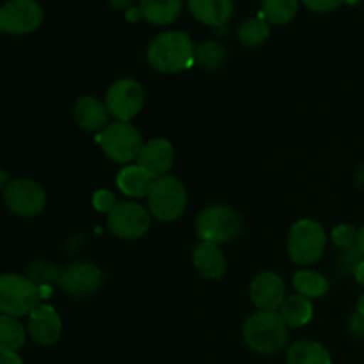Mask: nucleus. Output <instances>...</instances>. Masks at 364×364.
<instances>
[{
  "label": "nucleus",
  "instance_id": "nucleus-22",
  "mask_svg": "<svg viewBox=\"0 0 364 364\" xmlns=\"http://www.w3.org/2000/svg\"><path fill=\"white\" fill-rule=\"evenodd\" d=\"M313 304L309 299L295 294L284 299L283 306L279 308L281 318L284 320L288 327H304L313 318Z\"/></svg>",
  "mask_w": 364,
  "mask_h": 364
},
{
  "label": "nucleus",
  "instance_id": "nucleus-21",
  "mask_svg": "<svg viewBox=\"0 0 364 364\" xmlns=\"http://www.w3.org/2000/svg\"><path fill=\"white\" fill-rule=\"evenodd\" d=\"M288 364H333L329 350L318 341L302 340L291 345L287 352Z\"/></svg>",
  "mask_w": 364,
  "mask_h": 364
},
{
  "label": "nucleus",
  "instance_id": "nucleus-34",
  "mask_svg": "<svg viewBox=\"0 0 364 364\" xmlns=\"http://www.w3.org/2000/svg\"><path fill=\"white\" fill-rule=\"evenodd\" d=\"M107 2H109V6L112 7V9L124 11V13H127L132 7V4H134V0H107Z\"/></svg>",
  "mask_w": 364,
  "mask_h": 364
},
{
  "label": "nucleus",
  "instance_id": "nucleus-19",
  "mask_svg": "<svg viewBox=\"0 0 364 364\" xmlns=\"http://www.w3.org/2000/svg\"><path fill=\"white\" fill-rule=\"evenodd\" d=\"M142 20L151 25H169L180 18L183 0H141Z\"/></svg>",
  "mask_w": 364,
  "mask_h": 364
},
{
  "label": "nucleus",
  "instance_id": "nucleus-3",
  "mask_svg": "<svg viewBox=\"0 0 364 364\" xmlns=\"http://www.w3.org/2000/svg\"><path fill=\"white\" fill-rule=\"evenodd\" d=\"M96 142L102 151L117 164H130L137 160L144 146L141 132L127 121H114L107 124L96 135Z\"/></svg>",
  "mask_w": 364,
  "mask_h": 364
},
{
  "label": "nucleus",
  "instance_id": "nucleus-36",
  "mask_svg": "<svg viewBox=\"0 0 364 364\" xmlns=\"http://www.w3.org/2000/svg\"><path fill=\"white\" fill-rule=\"evenodd\" d=\"M354 277H355V281H358V283L361 284V287L364 288V259H363L361 263H359L358 269H355Z\"/></svg>",
  "mask_w": 364,
  "mask_h": 364
},
{
  "label": "nucleus",
  "instance_id": "nucleus-8",
  "mask_svg": "<svg viewBox=\"0 0 364 364\" xmlns=\"http://www.w3.org/2000/svg\"><path fill=\"white\" fill-rule=\"evenodd\" d=\"M107 224L112 235H116L121 240H137L149 231L151 213L139 203L123 201L117 203L107 213Z\"/></svg>",
  "mask_w": 364,
  "mask_h": 364
},
{
  "label": "nucleus",
  "instance_id": "nucleus-30",
  "mask_svg": "<svg viewBox=\"0 0 364 364\" xmlns=\"http://www.w3.org/2000/svg\"><path fill=\"white\" fill-rule=\"evenodd\" d=\"M116 205H117L116 196H114L110 191H98L95 192V196H92V206H95L98 212L109 213Z\"/></svg>",
  "mask_w": 364,
  "mask_h": 364
},
{
  "label": "nucleus",
  "instance_id": "nucleus-27",
  "mask_svg": "<svg viewBox=\"0 0 364 364\" xmlns=\"http://www.w3.org/2000/svg\"><path fill=\"white\" fill-rule=\"evenodd\" d=\"M196 60L201 64L205 70H219L226 60V50L219 41L206 39L201 45L196 46Z\"/></svg>",
  "mask_w": 364,
  "mask_h": 364
},
{
  "label": "nucleus",
  "instance_id": "nucleus-38",
  "mask_svg": "<svg viewBox=\"0 0 364 364\" xmlns=\"http://www.w3.org/2000/svg\"><path fill=\"white\" fill-rule=\"evenodd\" d=\"M355 311L361 313V315H364V294L361 295V297H359V301H358V308H355Z\"/></svg>",
  "mask_w": 364,
  "mask_h": 364
},
{
  "label": "nucleus",
  "instance_id": "nucleus-31",
  "mask_svg": "<svg viewBox=\"0 0 364 364\" xmlns=\"http://www.w3.org/2000/svg\"><path fill=\"white\" fill-rule=\"evenodd\" d=\"M301 2L304 4L309 11H313V13L323 14V13H331V11L343 6L345 0H301Z\"/></svg>",
  "mask_w": 364,
  "mask_h": 364
},
{
  "label": "nucleus",
  "instance_id": "nucleus-2",
  "mask_svg": "<svg viewBox=\"0 0 364 364\" xmlns=\"http://www.w3.org/2000/svg\"><path fill=\"white\" fill-rule=\"evenodd\" d=\"M242 334L247 347L256 354H277L288 343V326L279 311L252 313L245 320Z\"/></svg>",
  "mask_w": 364,
  "mask_h": 364
},
{
  "label": "nucleus",
  "instance_id": "nucleus-35",
  "mask_svg": "<svg viewBox=\"0 0 364 364\" xmlns=\"http://www.w3.org/2000/svg\"><path fill=\"white\" fill-rule=\"evenodd\" d=\"M141 9H139V7H134L132 6L130 9L127 11V20H130V21H137V20H141Z\"/></svg>",
  "mask_w": 364,
  "mask_h": 364
},
{
  "label": "nucleus",
  "instance_id": "nucleus-23",
  "mask_svg": "<svg viewBox=\"0 0 364 364\" xmlns=\"http://www.w3.org/2000/svg\"><path fill=\"white\" fill-rule=\"evenodd\" d=\"M291 284H294L295 291L299 295L309 299V301L323 297L329 291V281H327V277L316 272V270L309 269H302L299 272H295Z\"/></svg>",
  "mask_w": 364,
  "mask_h": 364
},
{
  "label": "nucleus",
  "instance_id": "nucleus-24",
  "mask_svg": "<svg viewBox=\"0 0 364 364\" xmlns=\"http://www.w3.org/2000/svg\"><path fill=\"white\" fill-rule=\"evenodd\" d=\"M27 340V329L14 316L0 315V354L18 352Z\"/></svg>",
  "mask_w": 364,
  "mask_h": 364
},
{
  "label": "nucleus",
  "instance_id": "nucleus-37",
  "mask_svg": "<svg viewBox=\"0 0 364 364\" xmlns=\"http://www.w3.org/2000/svg\"><path fill=\"white\" fill-rule=\"evenodd\" d=\"M358 249L361 251V255L364 256V226L358 231Z\"/></svg>",
  "mask_w": 364,
  "mask_h": 364
},
{
  "label": "nucleus",
  "instance_id": "nucleus-11",
  "mask_svg": "<svg viewBox=\"0 0 364 364\" xmlns=\"http://www.w3.org/2000/svg\"><path fill=\"white\" fill-rule=\"evenodd\" d=\"M144 89L134 78H121L109 87L105 95V107L116 121L134 119L144 107Z\"/></svg>",
  "mask_w": 364,
  "mask_h": 364
},
{
  "label": "nucleus",
  "instance_id": "nucleus-12",
  "mask_svg": "<svg viewBox=\"0 0 364 364\" xmlns=\"http://www.w3.org/2000/svg\"><path fill=\"white\" fill-rule=\"evenodd\" d=\"M103 283V274L95 263L77 262L64 267L59 272L57 284L71 297H87L95 294Z\"/></svg>",
  "mask_w": 364,
  "mask_h": 364
},
{
  "label": "nucleus",
  "instance_id": "nucleus-39",
  "mask_svg": "<svg viewBox=\"0 0 364 364\" xmlns=\"http://www.w3.org/2000/svg\"><path fill=\"white\" fill-rule=\"evenodd\" d=\"M7 183H9V181H7V176L4 173H0V187L6 188Z\"/></svg>",
  "mask_w": 364,
  "mask_h": 364
},
{
  "label": "nucleus",
  "instance_id": "nucleus-26",
  "mask_svg": "<svg viewBox=\"0 0 364 364\" xmlns=\"http://www.w3.org/2000/svg\"><path fill=\"white\" fill-rule=\"evenodd\" d=\"M269 38L270 23L263 16L249 18L238 27V39H240L242 45L251 46V48L262 46Z\"/></svg>",
  "mask_w": 364,
  "mask_h": 364
},
{
  "label": "nucleus",
  "instance_id": "nucleus-5",
  "mask_svg": "<svg viewBox=\"0 0 364 364\" xmlns=\"http://www.w3.org/2000/svg\"><path fill=\"white\" fill-rule=\"evenodd\" d=\"M149 213L162 223H173L180 219L187 208V191L176 176L155 178L148 192Z\"/></svg>",
  "mask_w": 364,
  "mask_h": 364
},
{
  "label": "nucleus",
  "instance_id": "nucleus-18",
  "mask_svg": "<svg viewBox=\"0 0 364 364\" xmlns=\"http://www.w3.org/2000/svg\"><path fill=\"white\" fill-rule=\"evenodd\" d=\"M192 263L205 279L215 281L226 274V258L217 244L199 242L192 251Z\"/></svg>",
  "mask_w": 364,
  "mask_h": 364
},
{
  "label": "nucleus",
  "instance_id": "nucleus-25",
  "mask_svg": "<svg viewBox=\"0 0 364 364\" xmlns=\"http://www.w3.org/2000/svg\"><path fill=\"white\" fill-rule=\"evenodd\" d=\"M301 0H263L262 16L272 25H287L297 16Z\"/></svg>",
  "mask_w": 364,
  "mask_h": 364
},
{
  "label": "nucleus",
  "instance_id": "nucleus-16",
  "mask_svg": "<svg viewBox=\"0 0 364 364\" xmlns=\"http://www.w3.org/2000/svg\"><path fill=\"white\" fill-rule=\"evenodd\" d=\"M109 110H107L105 102H100L96 96L84 95L75 102L73 117L78 127L89 132H100L109 124Z\"/></svg>",
  "mask_w": 364,
  "mask_h": 364
},
{
  "label": "nucleus",
  "instance_id": "nucleus-10",
  "mask_svg": "<svg viewBox=\"0 0 364 364\" xmlns=\"http://www.w3.org/2000/svg\"><path fill=\"white\" fill-rule=\"evenodd\" d=\"M2 196L9 212L20 217L39 215L46 206L45 188L38 181L28 180V178L11 180L4 188Z\"/></svg>",
  "mask_w": 364,
  "mask_h": 364
},
{
  "label": "nucleus",
  "instance_id": "nucleus-20",
  "mask_svg": "<svg viewBox=\"0 0 364 364\" xmlns=\"http://www.w3.org/2000/svg\"><path fill=\"white\" fill-rule=\"evenodd\" d=\"M117 187L128 198H146L153 178L141 166H124L117 174Z\"/></svg>",
  "mask_w": 364,
  "mask_h": 364
},
{
  "label": "nucleus",
  "instance_id": "nucleus-33",
  "mask_svg": "<svg viewBox=\"0 0 364 364\" xmlns=\"http://www.w3.org/2000/svg\"><path fill=\"white\" fill-rule=\"evenodd\" d=\"M0 364H23V359L18 355V352H6L0 354Z\"/></svg>",
  "mask_w": 364,
  "mask_h": 364
},
{
  "label": "nucleus",
  "instance_id": "nucleus-28",
  "mask_svg": "<svg viewBox=\"0 0 364 364\" xmlns=\"http://www.w3.org/2000/svg\"><path fill=\"white\" fill-rule=\"evenodd\" d=\"M28 274H31L28 279H31L32 283L38 284L39 288L46 287V284H52L53 281L57 283V279H59V272H57L52 265H48V263L45 262H38L34 263V265H31Z\"/></svg>",
  "mask_w": 364,
  "mask_h": 364
},
{
  "label": "nucleus",
  "instance_id": "nucleus-7",
  "mask_svg": "<svg viewBox=\"0 0 364 364\" xmlns=\"http://www.w3.org/2000/svg\"><path fill=\"white\" fill-rule=\"evenodd\" d=\"M242 231V217L231 206L213 205L203 210L196 220V233L201 242L228 244Z\"/></svg>",
  "mask_w": 364,
  "mask_h": 364
},
{
  "label": "nucleus",
  "instance_id": "nucleus-15",
  "mask_svg": "<svg viewBox=\"0 0 364 364\" xmlns=\"http://www.w3.org/2000/svg\"><path fill=\"white\" fill-rule=\"evenodd\" d=\"M137 164L155 180V178L166 176L167 171L174 164V148L167 139H151L144 142L139 155Z\"/></svg>",
  "mask_w": 364,
  "mask_h": 364
},
{
  "label": "nucleus",
  "instance_id": "nucleus-4",
  "mask_svg": "<svg viewBox=\"0 0 364 364\" xmlns=\"http://www.w3.org/2000/svg\"><path fill=\"white\" fill-rule=\"evenodd\" d=\"M41 301V290L28 277L20 274L0 276V313L7 316L31 315Z\"/></svg>",
  "mask_w": 364,
  "mask_h": 364
},
{
  "label": "nucleus",
  "instance_id": "nucleus-1",
  "mask_svg": "<svg viewBox=\"0 0 364 364\" xmlns=\"http://www.w3.org/2000/svg\"><path fill=\"white\" fill-rule=\"evenodd\" d=\"M146 57L159 73H180L196 63V45L187 32L167 31L149 43Z\"/></svg>",
  "mask_w": 364,
  "mask_h": 364
},
{
  "label": "nucleus",
  "instance_id": "nucleus-32",
  "mask_svg": "<svg viewBox=\"0 0 364 364\" xmlns=\"http://www.w3.org/2000/svg\"><path fill=\"white\" fill-rule=\"evenodd\" d=\"M350 333L354 334L355 338H361L364 340V315L355 311L354 316L350 318Z\"/></svg>",
  "mask_w": 364,
  "mask_h": 364
},
{
  "label": "nucleus",
  "instance_id": "nucleus-9",
  "mask_svg": "<svg viewBox=\"0 0 364 364\" xmlns=\"http://www.w3.org/2000/svg\"><path fill=\"white\" fill-rule=\"evenodd\" d=\"M45 18L38 0H7L0 6V31L13 36H25L38 31Z\"/></svg>",
  "mask_w": 364,
  "mask_h": 364
},
{
  "label": "nucleus",
  "instance_id": "nucleus-17",
  "mask_svg": "<svg viewBox=\"0 0 364 364\" xmlns=\"http://www.w3.org/2000/svg\"><path fill=\"white\" fill-rule=\"evenodd\" d=\"M187 7L206 27H224L233 16V0H187Z\"/></svg>",
  "mask_w": 364,
  "mask_h": 364
},
{
  "label": "nucleus",
  "instance_id": "nucleus-6",
  "mask_svg": "<svg viewBox=\"0 0 364 364\" xmlns=\"http://www.w3.org/2000/svg\"><path fill=\"white\" fill-rule=\"evenodd\" d=\"M327 247V233L316 220L302 219L291 226L288 235V255L297 265L309 267L318 262Z\"/></svg>",
  "mask_w": 364,
  "mask_h": 364
},
{
  "label": "nucleus",
  "instance_id": "nucleus-14",
  "mask_svg": "<svg viewBox=\"0 0 364 364\" xmlns=\"http://www.w3.org/2000/svg\"><path fill=\"white\" fill-rule=\"evenodd\" d=\"M251 299L259 311H279L287 299V287L279 274L259 272L251 281Z\"/></svg>",
  "mask_w": 364,
  "mask_h": 364
},
{
  "label": "nucleus",
  "instance_id": "nucleus-13",
  "mask_svg": "<svg viewBox=\"0 0 364 364\" xmlns=\"http://www.w3.org/2000/svg\"><path fill=\"white\" fill-rule=\"evenodd\" d=\"M60 333H63V320L53 306L39 304L28 315L27 334L36 345L52 347L59 341Z\"/></svg>",
  "mask_w": 364,
  "mask_h": 364
},
{
  "label": "nucleus",
  "instance_id": "nucleus-29",
  "mask_svg": "<svg viewBox=\"0 0 364 364\" xmlns=\"http://www.w3.org/2000/svg\"><path fill=\"white\" fill-rule=\"evenodd\" d=\"M333 242L336 244V247L343 249V251L358 247V230L348 224H340L333 230Z\"/></svg>",
  "mask_w": 364,
  "mask_h": 364
}]
</instances>
